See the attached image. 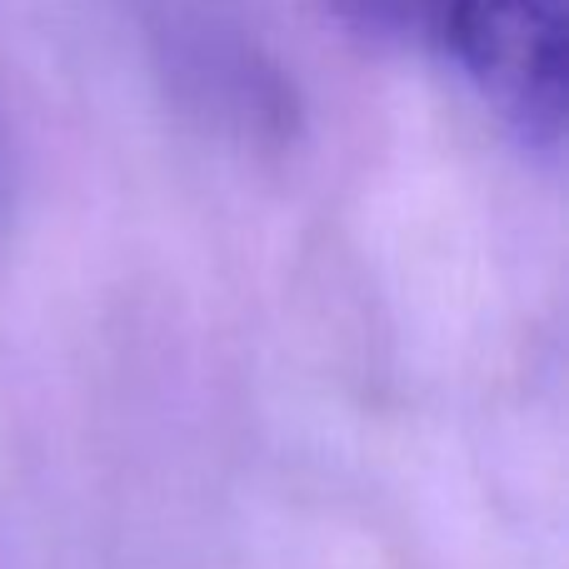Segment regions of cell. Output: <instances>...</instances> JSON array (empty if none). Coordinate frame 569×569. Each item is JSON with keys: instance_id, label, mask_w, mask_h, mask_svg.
I'll use <instances>...</instances> for the list:
<instances>
[{"instance_id": "cell-1", "label": "cell", "mask_w": 569, "mask_h": 569, "mask_svg": "<svg viewBox=\"0 0 569 569\" xmlns=\"http://www.w3.org/2000/svg\"><path fill=\"white\" fill-rule=\"evenodd\" d=\"M440 40L525 146L545 156L560 150L569 0H445Z\"/></svg>"}, {"instance_id": "cell-2", "label": "cell", "mask_w": 569, "mask_h": 569, "mask_svg": "<svg viewBox=\"0 0 569 569\" xmlns=\"http://www.w3.org/2000/svg\"><path fill=\"white\" fill-rule=\"evenodd\" d=\"M330 10L385 46H425L445 26V0H330Z\"/></svg>"}]
</instances>
